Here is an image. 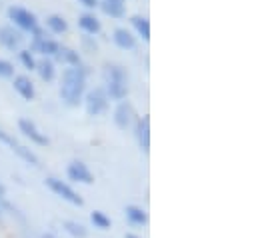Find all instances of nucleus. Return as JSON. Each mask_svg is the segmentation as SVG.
Here are the masks:
<instances>
[{
	"instance_id": "nucleus-1",
	"label": "nucleus",
	"mask_w": 258,
	"mask_h": 238,
	"mask_svg": "<svg viewBox=\"0 0 258 238\" xmlns=\"http://www.w3.org/2000/svg\"><path fill=\"white\" fill-rule=\"evenodd\" d=\"M86 88V68L82 64L70 66L62 72V86H60V96L68 106H76L82 100Z\"/></svg>"
},
{
	"instance_id": "nucleus-2",
	"label": "nucleus",
	"mask_w": 258,
	"mask_h": 238,
	"mask_svg": "<svg viewBox=\"0 0 258 238\" xmlns=\"http://www.w3.org/2000/svg\"><path fill=\"white\" fill-rule=\"evenodd\" d=\"M104 78H106V96L114 98V100H122L128 94V84H126V72L122 66H106L104 70Z\"/></svg>"
},
{
	"instance_id": "nucleus-3",
	"label": "nucleus",
	"mask_w": 258,
	"mask_h": 238,
	"mask_svg": "<svg viewBox=\"0 0 258 238\" xmlns=\"http://www.w3.org/2000/svg\"><path fill=\"white\" fill-rule=\"evenodd\" d=\"M46 186H48L54 194H58L60 198H64L66 202H70V204H74V206H82V198H80L66 182H62V180L50 176V178H46Z\"/></svg>"
},
{
	"instance_id": "nucleus-4",
	"label": "nucleus",
	"mask_w": 258,
	"mask_h": 238,
	"mask_svg": "<svg viewBox=\"0 0 258 238\" xmlns=\"http://www.w3.org/2000/svg\"><path fill=\"white\" fill-rule=\"evenodd\" d=\"M106 106H108V96L102 88H94L86 94V110H88L90 116L102 114L106 110Z\"/></svg>"
},
{
	"instance_id": "nucleus-5",
	"label": "nucleus",
	"mask_w": 258,
	"mask_h": 238,
	"mask_svg": "<svg viewBox=\"0 0 258 238\" xmlns=\"http://www.w3.org/2000/svg\"><path fill=\"white\" fill-rule=\"evenodd\" d=\"M8 16H10V20H14L16 26H20V28H24V30H30V32H32V30L38 26L36 16H34L30 10L22 8V6H12V8L8 10Z\"/></svg>"
},
{
	"instance_id": "nucleus-6",
	"label": "nucleus",
	"mask_w": 258,
	"mask_h": 238,
	"mask_svg": "<svg viewBox=\"0 0 258 238\" xmlns=\"http://www.w3.org/2000/svg\"><path fill=\"white\" fill-rule=\"evenodd\" d=\"M0 142H4V144H8L22 160H26L28 164H32V166H38V158H36V154L30 150V148H26V146H22V144H18L12 136H8L4 130H0Z\"/></svg>"
},
{
	"instance_id": "nucleus-7",
	"label": "nucleus",
	"mask_w": 258,
	"mask_h": 238,
	"mask_svg": "<svg viewBox=\"0 0 258 238\" xmlns=\"http://www.w3.org/2000/svg\"><path fill=\"white\" fill-rule=\"evenodd\" d=\"M68 178L74 180V182H82V184H92L94 182V176L88 170V166L82 164V162H78V160L68 166Z\"/></svg>"
},
{
	"instance_id": "nucleus-8",
	"label": "nucleus",
	"mask_w": 258,
	"mask_h": 238,
	"mask_svg": "<svg viewBox=\"0 0 258 238\" xmlns=\"http://www.w3.org/2000/svg\"><path fill=\"white\" fill-rule=\"evenodd\" d=\"M22 42V36L18 30H14V26H2L0 28V44L8 50H16Z\"/></svg>"
},
{
	"instance_id": "nucleus-9",
	"label": "nucleus",
	"mask_w": 258,
	"mask_h": 238,
	"mask_svg": "<svg viewBox=\"0 0 258 238\" xmlns=\"http://www.w3.org/2000/svg\"><path fill=\"white\" fill-rule=\"evenodd\" d=\"M18 126H20V130H22V134L24 136H28L32 142H36V144H40V146H46L48 144V138L34 126V122H30V120L22 118L18 122Z\"/></svg>"
},
{
	"instance_id": "nucleus-10",
	"label": "nucleus",
	"mask_w": 258,
	"mask_h": 238,
	"mask_svg": "<svg viewBox=\"0 0 258 238\" xmlns=\"http://www.w3.org/2000/svg\"><path fill=\"white\" fill-rule=\"evenodd\" d=\"M136 138H138V144L144 152L150 150V118L144 116L136 122Z\"/></svg>"
},
{
	"instance_id": "nucleus-11",
	"label": "nucleus",
	"mask_w": 258,
	"mask_h": 238,
	"mask_svg": "<svg viewBox=\"0 0 258 238\" xmlns=\"http://www.w3.org/2000/svg\"><path fill=\"white\" fill-rule=\"evenodd\" d=\"M132 116H134V110H132V106H130L128 102H120L118 108L114 110V122H116L118 128H126V126H130Z\"/></svg>"
},
{
	"instance_id": "nucleus-12",
	"label": "nucleus",
	"mask_w": 258,
	"mask_h": 238,
	"mask_svg": "<svg viewBox=\"0 0 258 238\" xmlns=\"http://www.w3.org/2000/svg\"><path fill=\"white\" fill-rule=\"evenodd\" d=\"M14 90H16L22 98H26V100H32V98H34V84H32L30 78H26V76H16V78H14Z\"/></svg>"
},
{
	"instance_id": "nucleus-13",
	"label": "nucleus",
	"mask_w": 258,
	"mask_h": 238,
	"mask_svg": "<svg viewBox=\"0 0 258 238\" xmlns=\"http://www.w3.org/2000/svg\"><path fill=\"white\" fill-rule=\"evenodd\" d=\"M112 38H114V42L120 46V48H134L136 46V38L132 36V32L126 30V28H116L114 30V34H112Z\"/></svg>"
},
{
	"instance_id": "nucleus-14",
	"label": "nucleus",
	"mask_w": 258,
	"mask_h": 238,
	"mask_svg": "<svg viewBox=\"0 0 258 238\" xmlns=\"http://www.w3.org/2000/svg\"><path fill=\"white\" fill-rule=\"evenodd\" d=\"M78 24H80V28H82L84 32H88V34H96V32L100 30V22H98V18H96L94 14H82V16L78 18Z\"/></svg>"
},
{
	"instance_id": "nucleus-15",
	"label": "nucleus",
	"mask_w": 258,
	"mask_h": 238,
	"mask_svg": "<svg viewBox=\"0 0 258 238\" xmlns=\"http://www.w3.org/2000/svg\"><path fill=\"white\" fill-rule=\"evenodd\" d=\"M56 58L60 60V62H64V64H68V66H78L80 64V54L76 50H72V48H66V46H62L56 52Z\"/></svg>"
},
{
	"instance_id": "nucleus-16",
	"label": "nucleus",
	"mask_w": 258,
	"mask_h": 238,
	"mask_svg": "<svg viewBox=\"0 0 258 238\" xmlns=\"http://www.w3.org/2000/svg\"><path fill=\"white\" fill-rule=\"evenodd\" d=\"M124 212H126V218H128L132 224H146L148 222L146 212L142 208H138V206H126Z\"/></svg>"
},
{
	"instance_id": "nucleus-17",
	"label": "nucleus",
	"mask_w": 258,
	"mask_h": 238,
	"mask_svg": "<svg viewBox=\"0 0 258 238\" xmlns=\"http://www.w3.org/2000/svg\"><path fill=\"white\" fill-rule=\"evenodd\" d=\"M132 26L136 28V32L144 40L150 38V22H148V18H144V16H132Z\"/></svg>"
},
{
	"instance_id": "nucleus-18",
	"label": "nucleus",
	"mask_w": 258,
	"mask_h": 238,
	"mask_svg": "<svg viewBox=\"0 0 258 238\" xmlns=\"http://www.w3.org/2000/svg\"><path fill=\"white\" fill-rule=\"evenodd\" d=\"M36 70H38L40 78L46 80V82L54 78V64H52V60L44 58V60H40V62H36Z\"/></svg>"
},
{
	"instance_id": "nucleus-19",
	"label": "nucleus",
	"mask_w": 258,
	"mask_h": 238,
	"mask_svg": "<svg viewBox=\"0 0 258 238\" xmlns=\"http://www.w3.org/2000/svg\"><path fill=\"white\" fill-rule=\"evenodd\" d=\"M46 26H48L52 32H56V34H62V32H66V28H68L66 20L62 16H58V14L48 16V18H46Z\"/></svg>"
},
{
	"instance_id": "nucleus-20",
	"label": "nucleus",
	"mask_w": 258,
	"mask_h": 238,
	"mask_svg": "<svg viewBox=\"0 0 258 238\" xmlns=\"http://www.w3.org/2000/svg\"><path fill=\"white\" fill-rule=\"evenodd\" d=\"M100 6H102V10H104L108 16L120 18V16L124 14V4H122V2H108V0H104Z\"/></svg>"
},
{
	"instance_id": "nucleus-21",
	"label": "nucleus",
	"mask_w": 258,
	"mask_h": 238,
	"mask_svg": "<svg viewBox=\"0 0 258 238\" xmlns=\"http://www.w3.org/2000/svg\"><path fill=\"white\" fill-rule=\"evenodd\" d=\"M90 220H92V224H94L96 228H100V230H106V228L110 226V218H108L104 212H100V210H94L92 216H90Z\"/></svg>"
},
{
	"instance_id": "nucleus-22",
	"label": "nucleus",
	"mask_w": 258,
	"mask_h": 238,
	"mask_svg": "<svg viewBox=\"0 0 258 238\" xmlns=\"http://www.w3.org/2000/svg\"><path fill=\"white\" fill-rule=\"evenodd\" d=\"M64 228H66V232H70L72 236H76V238H84V236H86V228H84L82 224H78V222H72V220H68V222H64Z\"/></svg>"
},
{
	"instance_id": "nucleus-23",
	"label": "nucleus",
	"mask_w": 258,
	"mask_h": 238,
	"mask_svg": "<svg viewBox=\"0 0 258 238\" xmlns=\"http://www.w3.org/2000/svg\"><path fill=\"white\" fill-rule=\"evenodd\" d=\"M20 62H22L24 68H28V70H34V68H36V60H34L30 50H20Z\"/></svg>"
},
{
	"instance_id": "nucleus-24",
	"label": "nucleus",
	"mask_w": 258,
	"mask_h": 238,
	"mask_svg": "<svg viewBox=\"0 0 258 238\" xmlns=\"http://www.w3.org/2000/svg\"><path fill=\"white\" fill-rule=\"evenodd\" d=\"M14 74V66L8 60L0 58V78H10Z\"/></svg>"
},
{
	"instance_id": "nucleus-25",
	"label": "nucleus",
	"mask_w": 258,
	"mask_h": 238,
	"mask_svg": "<svg viewBox=\"0 0 258 238\" xmlns=\"http://www.w3.org/2000/svg\"><path fill=\"white\" fill-rule=\"evenodd\" d=\"M80 4L86 6V8H96L98 6V0H80Z\"/></svg>"
},
{
	"instance_id": "nucleus-26",
	"label": "nucleus",
	"mask_w": 258,
	"mask_h": 238,
	"mask_svg": "<svg viewBox=\"0 0 258 238\" xmlns=\"http://www.w3.org/2000/svg\"><path fill=\"white\" fill-rule=\"evenodd\" d=\"M4 194H6V190H4V186H2V184H0V198H2V196H4Z\"/></svg>"
},
{
	"instance_id": "nucleus-27",
	"label": "nucleus",
	"mask_w": 258,
	"mask_h": 238,
	"mask_svg": "<svg viewBox=\"0 0 258 238\" xmlns=\"http://www.w3.org/2000/svg\"><path fill=\"white\" fill-rule=\"evenodd\" d=\"M108 2H122L124 4V0H108Z\"/></svg>"
},
{
	"instance_id": "nucleus-28",
	"label": "nucleus",
	"mask_w": 258,
	"mask_h": 238,
	"mask_svg": "<svg viewBox=\"0 0 258 238\" xmlns=\"http://www.w3.org/2000/svg\"><path fill=\"white\" fill-rule=\"evenodd\" d=\"M126 238H138V236H134V234H126Z\"/></svg>"
},
{
	"instance_id": "nucleus-29",
	"label": "nucleus",
	"mask_w": 258,
	"mask_h": 238,
	"mask_svg": "<svg viewBox=\"0 0 258 238\" xmlns=\"http://www.w3.org/2000/svg\"><path fill=\"white\" fill-rule=\"evenodd\" d=\"M0 214H2V210H0Z\"/></svg>"
}]
</instances>
